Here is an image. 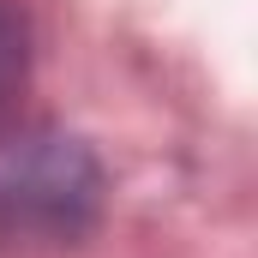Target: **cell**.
<instances>
[{"label":"cell","instance_id":"2","mask_svg":"<svg viewBox=\"0 0 258 258\" xmlns=\"http://www.w3.org/2000/svg\"><path fill=\"white\" fill-rule=\"evenodd\" d=\"M24 84H30V24L18 0H0V126L18 114Z\"/></svg>","mask_w":258,"mask_h":258},{"label":"cell","instance_id":"1","mask_svg":"<svg viewBox=\"0 0 258 258\" xmlns=\"http://www.w3.org/2000/svg\"><path fill=\"white\" fill-rule=\"evenodd\" d=\"M108 210V174L72 132L0 138V258H66Z\"/></svg>","mask_w":258,"mask_h":258}]
</instances>
